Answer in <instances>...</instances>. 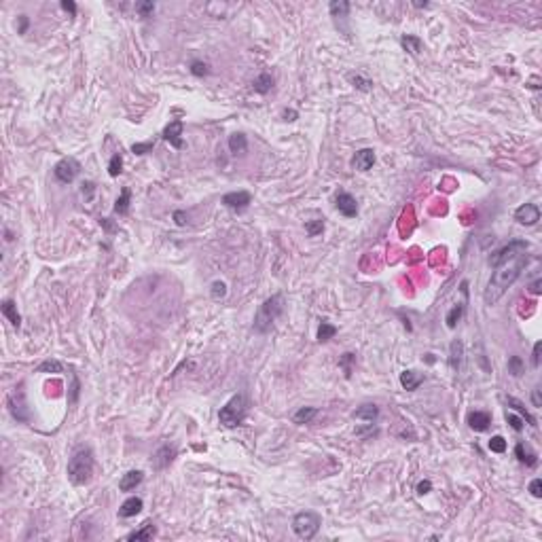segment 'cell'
Segmentation results:
<instances>
[{"instance_id":"30bf717a","label":"cell","mask_w":542,"mask_h":542,"mask_svg":"<svg viewBox=\"0 0 542 542\" xmlns=\"http://www.w3.org/2000/svg\"><path fill=\"white\" fill-rule=\"evenodd\" d=\"M515 221L519 225H525V227H532L540 221V208L536 203H523L519 205L517 210H515Z\"/></svg>"},{"instance_id":"6da1fadb","label":"cell","mask_w":542,"mask_h":542,"mask_svg":"<svg viewBox=\"0 0 542 542\" xmlns=\"http://www.w3.org/2000/svg\"><path fill=\"white\" fill-rule=\"evenodd\" d=\"M527 242L515 239L506 246H502L489 256V265L494 267V274L487 282V288L483 292L485 305H496L504 292L519 280L523 267L527 265Z\"/></svg>"},{"instance_id":"e0dca14e","label":"cell","mask_w":542,"mask_h":542,"mask_svg":"<svg viewBox=\"0 0 542 542\" xmlns=\"http://www.w3.org/2000/svg\"><path fill=\"white\" fill-rule=\"evenodd\" d=\"M142 506H144V502H142V498L138 496H132V498H127L121 508H119V517L121 519H130V517H136V515L142 510Z\"/></svg>"},{"instance_id":"6f0895ef","label":"cell","mask_w":542,"mask_h":542,"mask_svg":"<svg viewBox=\"0 0 542 542\" xmlns=\"http://www.w3.org/2000/svg\"><path fill=\"white\" fill-rule=\"evenodd\" d=\"M413 5H415V7H417V9H426V7H430V5H428V3H413Z\"/></svg>"},{"instance_id":"bcb514c9","label":"cell","mask_w":542,"mask_h":542,"mask_svg":"<svg viewBox=\"0 0 542 542\" xmlns=\"http://www.w3.org/2000/svg\"><path fill=\"white\" fill-rule=\"evenodd\" d=\"M81 187H83V189H81V195L85 197V201H92V197H94V191H96V185H94V183H89V180H87V183H83Z\"/></svg>"},{"instance_id":"484cf974","label":"cell","mask_w":542,"mask_h":542,"mask_svg":"<svg viewBox=\"0 0 542 542\" xmlns=\"http://www.w3.org/2000/svg\"><path fill=\"white\" fill-rule=\"evenodd\" d=\"M506 405L513 407L515 411H519V415H521L527 424H530V426H538V424H536V417H532V413L525 409V405H523L521 401H517V398H513V396H506Z\"/></svg>"},{"instance_id":"4316f807","label":"cell","mask_w":542,"mask_h":542,"mask_svg":"<svg viewBox=\"0 0 542 542\" xmlns=\"http://www.w3.org/2000/svg\"><path fill=\"white\" fill-rule=\"evenodd\" d=\"M318 415V409L316 407H301L299 411L292 415V421L294 424H312V419Z\"/></svg>"},{"instance_id":"d6a6232c","label":"cell","mask_w":542,"mask_h":542,"mask_svg":"<svg viewBox=\"0 0 542 542\" xmlns=\"http://www.w3.org/2000/svg\"><path fill=\"white\" fill-rule=\"evenodd\" d=\"M354 365H356V354H352V352H345V354L339 358V367L343 369V373H345V377H347V379L352 377Z\"/></svg>"},{"instance_id":"ba28073f","label":"cell","mask_w":542,"mask_h":542,"mask_svg":"<svg viewBox=\"0 0 542 542\" xmlns=\"http://www.w3.org/2000/svg\"><path fill=\"white\" fill-rule=\"evenodd\" d=\"M174 458H176V447L174 445H161L157 451H155L153 454V460H150V466L155 468V470H165L167 466H170V464L174 462Z\"/></svg>"},{"instance_id":"74e56055","label":"cell","mask_w":542,"mask_h":542,"mask_svg":"<svg viewBox=\"0 0 542 542\" xmlns=\"http://www.w3.org/2000/svg\"><path fill=\"white\" fill-rule=\"evenodd\" d=\"M70 379H72V385H70L68 403H70V405H76V401H79V392H81V383H79V377H76V373H74V371H70Z\"/></svg>"},{"instance_id":"60d3db41","label":"cell","mask_w":542,"mask_h":542,"mask_svg":"<svg viewBox=\"0 0 542 542\" xmlns=\"http://www.w3.org/2000/svg\"><path fill=\"white\" fill-rule=\"evenodd\" d=\"M487 447H489V451H494V454H504V451H506V441L498 434V436H492V438H489Z\"/></svg>"},{"instance_id":"f5cc1de1","label":"cell","mask_w":542,"mask_h":542,"mask_svg":"<svg viewBox=\"0 0 542 542\" xmlns=\"http://www.w3.org/2000/svg\"><path fill=\"white\" fill-rule=\"evenodd\" d=\"M62 9L68 11L70 15H76V5L72 3V0H62Z\"/></svg>"},{"instance_id":"7a4b0ae2","label":"cell","mask_w":542,"mask_h":542,"mask_svg":"<svg viewBox=\"0 0 542 542\" xmlns=\"http://www.w3.org/2000/svg\"><path fill=\"white\" fill-rule=\"evenodd\" d=\"M94 466H96V460H94V451L89 447H81L76 449L70 462H68V481L72 485H85L92 481V474H94Z\"/></svg>"},{"instance_id":"277c9868","label":"cell","mask_w":542,"mask_h":542,"mask_svg":"<svg viewBox=\"0 0 542 542\" xmlns=\"http://www.w3.org/2000/svg\"><path fill=\"white\" fill-rule=\"evenodd\" d=\"M246 411H248L246 396L235 394V396L229 398L225 407H221V411H218V421H221L225 428H237V426H242L244 419H246Z\"/></svg>"},{"instance_id":"7402d4cb","label":"cell","mask_w":542,"mask_h":542,"mask_svg":"<svg viewBox=\"0 0 542 542\" xmlns=\"http://www.w3.org/2000/svg\"><path fill=\"white\" fill-rule=\"evenodd\" d=\"M271 87H274V76H271L269 72H261V74L252 81V89H254L256 94H261V96L269 94V92H271Z\"/></svg>"},{"instance_id":"ffe728a7","label":"cell","mask_w":542,"mask_h":542,"mask_svg":"<svg viewBox=\"0 0 542 542\" xmlns=\"http://www.w3.org/2000/svg\"><path fill=\"white\" fill-rule=\"evenodd\" d=\"M155 534H157V527H155L153 521H144L140 530H134L125 536V540H153Z\"/></svg>"},{"instance_id":"d6986e66","label":"cell","mask_w":542,"mask_h":542,"mask_svg":"<svg viewBox=\"0 0 542 542\" xmlns=\"http://www.w3.org/2000/svg\"><path fill=\"white\" fill-rule=\"evenodd\" d=\"M462 356H464V345L460 339H454L449 345V367L456 373L462 369Z\"/></svg>"},{"instance_id":"44dd1931","label":"cell","mask_w":542,"mask_h":542,"mask_svg":"<svg viewBox=\"0 0 542 542\" xmlns=\"http://www.w3.org/2000/svg\"><path fill=\"white\" fill-rule=\"evenodd\" d=\"M377 417H379V407H377V405H371V403H367V405H363V407H358V409L354 411V419H365V421H369V424H375Z\"/></svg>"},{"instance_id":"db71d44e","label":"cell","mask_w":542,"mask_h":542,"mask_svg":"<svg viewBox=\"0 0 542 542\" xmlns=\"http://www.w3.org/2000/svg\"><path fill=\"white\" fill-rule=\"evenodd\" d=\"M296 117H299V112L292 110V108H290V110L286 108V110L282 112V119H284V121H296Z\"/></svg>"},{"instance_id":"816d5d0a","label":"cell","mask_w":542,"mask_h":542,"mask_svg":"<svg viewBox=\"0 0 542 542\" xmlns=\"http://www.w3.org/2000/svg\"><path fill=\"white\" fill-rule=\"evenodd\" d=\"M174 221H176V225L185 227V225H187V214H185L183 210H176V212H174Z\"/></svg>"},{"instance_id":"1f68e13d","label":"cell","mask_w":542,"mask_h":542,"mask_svg":"<svg viewBox=\"0 0 542 542\" xmlns=\"http://www.w3.org/2000/svg\"><path fill=\"white\" fill-rule=\"evenodd\" d=\"M62 371H64V365L53 358H47L36 367V373H62Z\"/></svg>"},{"instance_id":"f6af8a7d","label":"cell","mask_w":542,"mask_h":542,"mask_svg":"<svg viewBox=\"0 0 542 542\" xmlns=\"http://www.w3.org/2000/svg\"><path fill=\"white\" fill-rule=\"evenodd\" d=\"M373 434H377V428L373 424H369V421H367V426H358V428H356V436H360V438H369Z\"/></svg>"},{"instance_id":"9c48e42d","label":"cell","mask_w":542,"mask_h":542,"mask_svg":"<svg viewBox=\"0 0 542 542\" xmlns=\"http://www.w3.org/2000/svg\"><path fill=\"white\" fill-rule=\"evenodd\" d=\"M183 130H185V123L180 121V119H176V121H170L165 125V130H163V140L165 142H170V144L174 146V148H185V142H183Z\"/></svg>"},{"instance_id":"681fc988","label":"cell","mask_w":542,"mask_h":542,"mask_svg":"<svg viewBox=\"0 0 542 542\" xmlns=\"http://www.w3.org/2000/svg\"><path fill=\"white\" fill-rule=\"evenodd\" d=\"M540 350H542V341L534 343V354H532V363L534 367H540Z\"/></svg>"},{"instance_id":"9f6ffc18","label":"cell","mask_w":542,"mask_h":542,"mask_svg":"<svg viewBox=\"0 0 542 542\" xmlns=\"http://www.w3.org/2000/svg\"><path fill=\"white\" fill-rule=\"evenodd\" d=\"M532 403H534V407H542V396H540V388H534V390H532Z\"/></svg>"},{"instance_id":"9a60e30c","label":"cell","mask_w":542,"mask_h":542,"mask_svg":"<svg viewBox=\"0 0 542 542\" xmlns=\"http://www.w3.org/2000/svg\"><path fill=\"white\" fill-rule=\"evenodd\" d=\"M421 383H424V373H419L415 369H407V371L401 373V385H403L407 392L417 390Z\"/></svg>"},{"instance_id":"ac0fdd59","label":"cell","mask_w":542,"mask_h":542,"mask_svg":"<svg viewBox=\"0 0 542 542\" xmlns=\"http://www.w3.org/2000/svg\"><path fill=\"white\" fill-rule=\"evenodd\" d=\"M0 309H3V316L11 322V326H13V328H19V326H21V316H19V312H17L15 301H13V299H5L3 305H0Z\"/></svg>"},{"instance_id":"c3c4849f","label":"cell","mask_w":542,"mask_h":542,"mask_svg":"<svg viewBox=\"0 0 542 542\" xmlns=\"http://www.w3.org/2000/svg\"><path fill=\"white\" fill-rule=\"evenodd\" d=\"M430 489H432V483H430L428 479H426V481H419V483H417V489H415V492H417V496H426V494L430 492Z\"/></svg>"},{"instance_id":"f907efd6","label":"cell","mask_w":542,"mask_h":542,"mask_svg":"<svg viewBox=\"0 0 542 542\" xmlns=\"http://www.w3.org/2000/svg\"><path fill=\"white\" fill-rule=\"evenodd\" d=\"M28 23H30L28 15H19V28H17V32H19V34H25V32H28Z\"/></svg>"},{"instance_id":"e575fe53","label":"cell","mask_w":542,"mask_h":542,"mask_svg":"<svg viewBox=\"0 0 542 542\" xmlns=\"http://www.w3.org/2000/svg\"><path fill=\"white\" fill-rule=\"evenodd\" d=\"M525 371V365H523V358L521 356H510L508 358V373L513 377H521Z\"/></svg>"},{"instance_id":"b9f144b4","label":"cell","mask_w":542,"mask_h":542,"mask_svg":"<svg viewBox=\"0 0 542 542\" xmlns=\"http://www.w3.org/2000/svg\"><path fill=\"white\" fill-rule=\"evenodd\" d=\"M136 13L140 17H150L155 13V3L153 0H146V3H138L136 5Z\"/></svg>"},{"instance_id":"d4e9b609","label":"cell","mask_w":542,"mask_h":542,"mask_svg":"<svg viewBox=\"0 0 542 542\" xmlns=\"http://www.w3.org/2000/svg\"><path fill=\"white\" fill-rule=\"evenodd\" d=\"M248 148V138L244 134H231L229 136V150L233 155H242Z\"/></svg>"},{"instance_id":"8d00e7d4","label":"cell","mask_w":542,"mask_h":542,"mask_svg":"<svg viewBox=\"0 0 542 542\" xmlns=\"http://www.w3.org/2000/svg\"><path fill=\"white\" fill-rule=\"evenodd\" d=\"M121 172H123V157H121L119 153H114L112 157H110V161H108V174L112 178H117Z\"/></svg>"},{"instance_id":"7bdbcfd3","label":"cell","mask_w":542,"mask_h":542,"mask_svg":"<svg viewBox=\"0 0 542 542\" xmlns=\"http://www.w3.org/2000/svg\"><path fill=\"white\" fill-rule=\"evenodd\" d=\"M155 146V140H148V142H136V144L132 146V153L134 155H146L148 150H153Z\"/></svg>"},{"instance_id":"83f0119b","label":"cell","mask_w":542,"mask_h":542,"mask_svg":"<svg viewBox=\"0 0 542 542\" xmlns=\"http://www.w3.org/2000/svg\"><path fill=\"white\" fill-rule=\"evenodd\" d=\"M401 45L409 51L411 55H417L419 51H421V38L419 36H413V34H405L401 38Z\"/></svg>"},{"instance_id":"11a10c76","label":"cell","mask_w":542,"mask_h":542,"mask_svg":"<svg viewBox=\"0 0 542 542\" xmlns=\"http://www.w3.org/2000/svg\"><path fill=\"white\" fill-rule=\"evenodd\" d=\"M530 292H532V294H540V292H542V278H538V280H534V282L530 284Z\"/></svg>"},{"instance_id":"8fae6325","label":"cell","mask_w":542,"mask_h":542,"mask_svg":"<svg viewBox=\"0 0 542 542\" xmlns=\"http://www.w3.org/2000/svg\"><path fill=\"white\" fill-rule=\"evenodd\" d=\"M252 201V195L248 191H235V193H227V195L223 197V203L227 205V208L231 210H235V212H244L250 205Z\"/></svg>"},{"instance_id":"603a6c76","label":"cell","mask_w":542,"mask_h":542,"mask_svg":"<svg viewBox=\"0 0 542 542\" xmlns=\"http://www.w3.org/2000/svg\"><path fill=\"white\" fill-rule=\"evenodd\" d=\"M515 456H517V460L521 464H525V466H536V462H538V456L534 454V451H530L523 443H517V447H515Z\"/></svg>"},{"instance_id":"5bb4252c","label":"cell","mask_w":542,"mask_h":542,"mask_svg":"<svg viewBox=\"0 0 542 542\" xmlns=\"http://www.w3.org/2000/svg\"><path fill=\"white\" fill-rule=\"evenodd\" d=\"M468 426L474 432H485L492 426V415L487 411H472L468 413Z\"/></svg>"},{"instance_id":"8992f818","label":"cell","mask_w":542,"mask_h":542,"mask_svg":"<svg viewBox=\"0 0 542 542\" xmlns=\"http://www.w3.org/2000/svg\"><path fill=\"white\" fill-rule=\"evenodd\" d=\"M9 411L13 419H17L21 424H28L30 421V411H28V405H25V394H23V385L19 383V388H15L11 394H9Z\"/></svg>"},{"instance_id":"7dc6e473","label":"cell","mask_w":542,"mask_h":542,"mask_svg":"<svg viewBox=\"0 0 542 542\" xmlns=\"http://www.w3.org/2000/svg\"><path fill=\"white\" fill-rule=\"evenodd\" d=\"M530 494L534 498H542V479H534L530 483Z\"/></svg>"},{"instance_id":"836d02e7","label":"cell","mask_w":542,"mask_h":542,"mask_svg":"<svg viewBox=\"0 0 542 542\" xmlns=\"http://www.w3.org/2000/svg\"><path fill=\"white\" fill-rule=\"evenodd\" d=\"M462 316H464V305H454L449 309V314H447V318H445V322H447V326L449 328H456L458 326V322L462 320Z\"/></svg>"},{"instance_id":"7c38bea8","label":"cell","mask_w":542,"mask_h":542,"mask_svg":"<svg viewBox=\"0 0 542 542\" xmlns=\"http://www.w3.org/2000/svg\"><path fill=\"white\" fill-rule=\"evenodd\" d=\"M335 205H337V210L345 218H354L358 214V203H356L354 195H350V193H345V191L337 193V197H335Z\"/></svg>"},{"instance_id":"52a82bcc","label":"cell","mask_w":542,"mask_h":542,"mask_svg":"<svg viewBox=\"0 0 542 542\" xmlns=\"http://www.w3.org/2000/svg\"><path fill=\"white\" fill-rule=\"evenodd\" d=\"M79 172H81V163L76 161L74 157L62 159V161H57L55 167H53L55 178L59 180V183H64V185H70L72 180H74L76 176H79Z\"/></svg>"},{"instance_id":"f35d334b","label":"cell","mask_w":542,"mask_h":542,"mask_svg":"<svg viewBox=\"0 0 542 542\" xmlns=\"http://www.w3.org/2000/svg\"><path fill=\"white\" fill-rule=\"evenodd\" d=\"M210 294H212V299H214V301H221V299H225V296H227V284H225V282H221V280L212 282Z\"/></svg>"},{"instance_id":"f546056e","label":"cell","mask_w":542,"mask_h":542,"mask_svg":"<svg viewBox=\"0 0 542 542\" xmlns=\"http://www.w3.org/2000/svg\"><path fill=\"white\" fill-rule=\"evenodd\" d=\"M347 81H350L356 89H360V92H371L373 89V81L371 79H365L363 74H347Z\"/></svg>"},{"instance_id":"f1b7e54d","label":"cell","mask_w":542,"mask_h":542,"mask_svg":"<svg viewBox=\"0 0 542 542\" xmlns=\"http://www.w3.org/2000/svg\"><path fill=\"white\" fill-rule=\"evenodd\" d=\"M335 335H337V326H333L330 322L322 320V322H320V326H318V341H320V343H324V341L333 339Z\"/></svg>"},{"instance_id":"ee69618b","label":"cell","mask_w":542,"mask_h":542,"mask_svg":"<svg viewBox=\"0 0 542 542\" xmlns=\"http://www.w3.org/2000/svg\"><path fill=\"white\" fill-rule=\"evenodd\" d=\"M506 421L508 426L515 430V432H521L523 430V417L521 415H515V413H506Z\"/></svg>"},{"instance_id":"d590c367","label":"cell","mask_w":542,"mask_h":542,"mask_svg":"<svg viewBox=\"0 0 542 542\" xmlns=\"http://www.w3.org/2000/svg\"><path fill=\"white\" fill-rule=\"evenodd\" d=\"M305 231H307L309 237L322 235V233H324V221H322V218H318V221H307L305 223Z\"/></svg>"},{"instance_id":"cb8c5ba5","label":"cell","mask_w":542,"mask_h":542,"mask_svg":"<svg viewBox=\"0 0 542 542\" xmlns=\"http://www.w3.org/2000/svg\"><path fill=\"white\" fill-rule=\"evenodd\" d=\"M130 203H132V191L127 189V187H123L119 199L114 201V212L121 214V216H125L127 212H130Z\"/></svg>"},{"instance_id":"2e32d148","label":"cell","mask_w":542,"mask_h":542,"mask_svg":"<svg viewBox=\"0 0 542 542\" xmlns=\"http://www.w3.org/2000/svg\"><path fill=\"white\" fill-rule=\"evenodd\" d=\"M142 481H144V472H142V470H130V472H125L121 476L119 489H121V492H134Z\"/></svg>"},{"instance_id":"4fadbf2b","label":"cell","mask_w":542,"mask_h":542,"mask_svg":"<svg viewBox=\"0 0 542 542\" xmlns=\"http://www.w3.org/2000/svg\"><path fill=\"white\" fill-rule=\"evenodd\" d=\"M352 165H354V170H358V172H369L371 167L375 165V150H373V148H360L354 155Z\"/></svg>"},{"instance_id":"3957f363","label":"cell","mask_w":542,"mask_h":542,"mask_svg":"<svg viewBox=\"0 0 542 542\" xmlns=\"http://www.w3.org/2000/svg\"><path fill=\"white\" fill-rule=\"evenodd\" d=\"M284 314V294L278 292V294H271L269 299H265L259 309H256V316H254V330L256 333H269L271 326L278 322V318Z\"/></svg>"},{"instance_id":"4dcf8cb0","label":"cell","mask_w":542,"mask_h":542,"mask_svg":"<svg viewBox=\"0 0 542 542\" xmlns=\"http://www.w3.org/2000/svg\"><path fill=\"white\" fill-rule=\"evenodd\" d=\"M328 11L333 17H347V13H350V3H345V0H333L328 5Z\"/></svg>"},{"instance_id":"5b68a950","label":"cell","mask_w":542,"mask_h":542,"mask_svg":"<svg viewBox=\"0 0 542 542\" xmlns=\"http://www.w3.org/2000/svg\"><path fill=\"white\" fill-rule=\"evenodd\" d=\"M320 525H322L320 515H316L312 510H303V513H296L294 515V519H292V532L299 536L301 540H312V538H316Z\"/></svg>"},{"instance_id":"ab89813d","label":"cell","mask_w":542,"mask_h":542,"mask_svg":"<svg viewBox=\"0 0 542 542\" xmlns=\"http://www.w3.org/2000/svg\"><path fill=\"white\" fill-rule=\"evenodd\" d=\"M191 74L193 76H208L210 74V66L205 62H201V59H195V62H191Z\"/></svg>"}]
</instances>
